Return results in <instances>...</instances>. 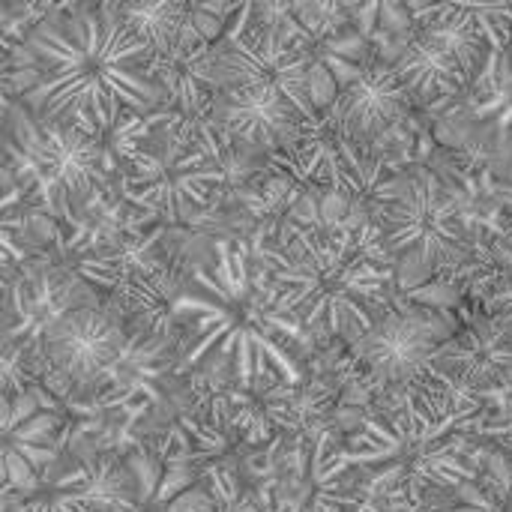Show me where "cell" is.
Listing matches in <instances>:
<instances>
[{"label": "cell", "instance_id": "obj_20", "mask_svg": "<svg viewBox=\"0 0 512 512\" xmlns=\"http://www.w3.org/2000/svg\"><path fill=\"white\" fill-rule=\"evenodd\" d=\"M0 3H9V6H27L33 12H39L42 18L57 12V9H69V6H78L84 0H0Z\"/></svg>", "mask_w": 512, "mask_h": 512}, {"label": "cell", "instance_id": "obj_14", "mask_svg": "<svg viewBox=\"0 0 512 512\" xmlns=\"http://www.w3.org/2000/svg\"><path fill=\"white\" fill-rule=\"evenodd\" d=\"M165 512H270L243 465H213L183 489Z\"/></svg>", "mask_w": 512, "mask_h": 512}, {"label": "cell", "instance_id": "obj_3", "mask_svg": "<svg viewBox=\"0 0 512 512\" xmlns=\"http://www.w3.org/2000/svg\"><path fill=\"white\" fill-rule=\"evenodd\" d=\"M255 255L279 309L309 336L354 342L390 309L393 258L378 228L288 225Z\"/></svg>", "mask_w": 512, "mask_h": 512}, {"label": "cell", "instance_id": "obj_10", "mask_svg": "<svg viewBox=\"0 0 512 512\" xmlns=\"http://www.w3.org/2000/svg\"><path fill=\"white\" fill-rule=\"evenodd\" d=\"M222 84H258L279 90L306 120L318 111L309 102V54L300 42L261 27L219 39Z\"/></svg>", "mask_w": 512, "mask_h": 512}, {"label": "cell", "instance_id": "obj_15", "mask_svg": "<svg viewBox=\"0 0 512 512\" xmlns=\"http://www.w3.org/2000/svg\"><path fill=\"white\" fill-rule=\"evenodd\" d=\"M36 216L39 213L33 210L24 189L12 177L0 180V276H9L18 264L39 252L33 243H27Z\"/></svg>", "mask_w": 512, "mask_h": 512}, {"label": "cell", "instance_id": "obj_2", "mask_svg": "<svg viewBox=\"0 0 512 512\" xmlns=\"http://www.w3.org/2000/svg\"><path fill=\"white\" fill-rule=\"evenodd\" d=\"M174 312L183 327L177 375L216 366L240 387L306 381L309 333L279 309L267 270L246 240L222 237L207 261L186 267Z\"/></svg>", "mask_w": 512, "mask_h": 512}, {"label": "cell", "instance_id": "obj_6", "mask_svg": "<svg viewBox=\"0 0 512 512\" xmlns=\"http://www.w3.org/2000/svg\"><path fill=\"white\" fill-rule=\"evenodd\" d=\"M447 336V321L438 312L390 306L354 339V360L363 369L366 387L384 402V411H411L441 420L468 399L438 366V348Z\"/></svg>", "mask_w": 512, "mask_h": 512}, {"label": "cell", "instance_id": "obj_13", "mask_svg": "<svg viewBox=\"0 0 512 512\" xmlns=\"http://www.w3.org/2000/svg\"><path fill=\"white\" fill-rule=\"evenodd\" d=\"M438 366L474 399L504 396L512 390V327L492 315L468 321L438 348Z\"/></svg>", "mask_w": 512, "mask_h": 512}, {"label": "cell", "instance_id": "obj_5", "mask_svg": "<svg viewBox=\"0 0 512 512\" xmlns=\"http://www.w3.org/2000/svg\"><path fill=\"white\" fill-rule=\"evenodd\" d=\"M9 177L48 222H66L90 195L114 183V168L99 135L48 120L18 99L0 126Z\"/></svg>", "mask_w": 512, "mask_h": 512}, {"label": "cell", "instance_id": "obj_4", "mask_svg": "<svg viewBox=\"0 0 512 512\" xmlns=\"http://www.w3.org/2000/svg\"><path fill=\"white\" fill-rule=\"evenodd\" d=\"M480 408L483 399L468 396L441 420L411 411L369 414L345 447L330 450V459L354 480L360 507L462 495L477 480L465 426H474Z\"/></svg>", "mask_w": 512, "mask_h": 512}, {"label": "cell", "instance_id": "obj_18", "mask_svg": "<svg viewBox=\"0 0 512 512\" xmlns=\"http://www.w3.org/2000/svg\"><path fill=\"white\" fill-rule=\"evenodd\" d=\"M450 498L453 495H438V498H423V501H384L372 512H456Z\"/></svg>", "mask_w": 512, "mask_h": 512}, {"label": "cell", "instance_id": "obj_9", "mask_svg": "<svg viewBox=\"0 0 512 512\" xmlns=\"http://www.w3.org/2000/svg\"><path fill=\"white\" fill-rule=\"evenodd\" d=\"M63 429V405L45 384L0 393V495H33L48 480Z\"/></svg>", "mask_w": 512, "mask_h": 512}, {"label": "cell", "instance_id": "obj_21", "mask_svg": "<svg viewBox=\"0 0 512 512\" xmlns=\"http://www.w3.org/2000/svg\"><path fill=\"white\" fill-rule=\"evenodd\" d=\"M336 3H339L345 12H354V9H360L366 0H336ZM378 3H381L384 9H393L396 3H408V6H411V12H417L420 6H426V3H432V0H378Z\"/></svg>", "mask_w": 512, "mask_h": 512}, {"label": "cell", "instance_id": "obj_22", "mask_svg": "<svg viewBox=\"0 0 512 512\" xmlns=\"http://www.w3.org/2000/svg\"><path fill=\"white\" fill-rule=\"evenodd\" d=\"M498 204H501V213H504V231L501 234L512 237V183L498 186Z\"/></svg>", "mask_w": 512, "mask_h": 512}, {"label": "cell", "instance_id": "obj_11", "mask_svg": "<svg viewBox=\"0 0 512 512\" xmlns=\"http://www.w3.org/2000/svg\"><path fill=\"white\" fill-rule=\"evenodd\" d=\"M207 120L225 141L261 153L285 150L309 123L279 90L258 84H222Z\"/></svg>", "mask_w": 512, "mask_h": 512}, {"label": "cell", "instance_id": "obj_8", "mask_svg": "<svg viewBox=\"0 0 512 512\" xmlns=\"http://www.w3.org/2000/svg\"><path fill=\"white\" fill-rule=\"evenodd\" d=\"M378 237L390 258H411L426 270L453 264L471 249L459 204L429 168H414L402 177L396 201L381 216Z\"/></svg>", "mask_w": 512, "mask_h": 512}, {"label": "cell", "instance_id": "obj_7", "mask_svg": "<svg viewBox=\"0 0 512 512\" xmlns=\"http://www.w3.org/2000/svg\"><path fill=\"white\" fill-rule=\"evenodd\" d=\"M411 15L417 30L393 63L411 105L432 108L462 96L492 57V45L480 21L441 0H432Z\"/></svg>", "mask_w": 512, "mask_h": 512}, {"label": "cell", "instance_id": "obj_1", "mask_svg": "<svg viewBox=\"0 0 512 512\" xmlns=\"http://www.w3.org/2000/svg\"><path fill=\"white\" fill-rule=\"evenodd\" d=\"M15 99L99 138L126 114L162 105L150 45L96 0L57 9L27 30L15 48Z\"/></svg>", "mask_w": 512, "mask_h": 512}, {"label": "cell", "instance_id": "obj_12", "mask_svg": "<svg viewBox=\"0 0 512 512\" xmlns=\"http://www.w3.org/2000/svg\"><path fill=\"white\" fill-rule=\"evenodd\" d=\"M408 108L411 96L396 66L372 54L360 75L336 93L330 108L318 114L336 135L372 147L405 120Z\"/></svg>", "mask_w": 512, "mask_h": 512}, {"label": "cell", "instance_id": "obj_17", "mask_svg": "<svg viewBox=\"0 0 512 512\" xmlns=\"http://www.w3.org/2000/svg\"><path fill=\"white\" fill-rule=\"evenodd\" d=\"M495 258H498V264H501L504 279H501V285L492 291V297H489V309H492L498 318H504V321L512 327V237L510 234H501V237L495 240Z\"/></svg>", "mask_w": 512, "mask_h": 512}, {"label": "cell", "instance_id": "obj_19", "mask_svg": "<svg viewBox=\"0 0 512 512\" xmlns=\"http://www.w3.org/2000/svg\"><path fill=\"white\" fill-rule=\"evenodd\" d=\"M15 102V51L0 48V114Z\"/></svg>", "mask_w": 512, "mask_h": 512}, {"label": "cell", "instance_id": "obj_16", "mask_svg": "<svg viewBox=\"0 0 512 512\" xmlns=\"http://www.w3.org/2000/svg\"><path fill=\"white\" fill-rule=\"evenodd\" d=\"M441 3L471 12L480 21L483 33L489 36V45L495 51L512 48V0H441Z\"/></svg>", "mask_w": 512, "mask_h": 512}]
</instances>
